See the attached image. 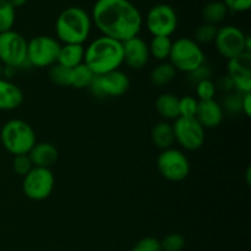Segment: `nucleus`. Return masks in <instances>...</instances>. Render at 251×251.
<instances>
[{
  "label": "nucleus",
  "mask_w": 251,
  "mask_h": 251,
  "mask_svg": "<svg viewBox=\"0 0 251 251\" xmlns=\"http://www.w3.org/2000/svg\"><path fill=\"white\" fill-rule=\"evenodd\" d=\"M91 19L102 36L122 43L139 36L144 22L140 10L130 0H97Z\"/></svg>",
  "instance_id": "f257e3e1"
},
{
  "label": "nucleus",
  "mask_w": 251,
  "mask_h": 251,
  "mask_svg": "<svg viewBox=\"0 0 251 251\" xmlns=\"http://www.w3.org/2000/svg\"><path fill=\"white\" fill-rule=\"evenodd\" d=\"M83 64L95 76L120 70L124 64L123 43L109 37H97L85 48Z\"/></svg>",
  "instance_id": "f03ea898"
},
{
  "label": "nucleus",
  "mask_w": 251,
  "mask_h": 251,
  "mask_svg": "<svg viewBox=\"0 0 251 251\" xmlns=\"http://www.w3.org/2000/svg\"><path fill=\"white\" fill-rule=\"evenodd\" d=\"M92 25L91 15L85 9L66 7L55 20L56 39L63 44H83L90 37Z\"/></svg>",
  "instance_id": "7ed1b4c3"
},
{
  "label": "nucleus",
  "mask_w": 251,
  "mask_h": 251,
  "mask_svg": "<svg viewBox=\"0 0 251 251\" xmlns=\"http://www.w3.org/2000/svg\"><path fill=\"white\" fill-rule=\"evenodd\" d=\"M0 142L12 156L28 154L36 145V131L27 122L10 119L0 129Z\"/></svg>",
  "instance_id": "20e7f679"
},
{
  "label": "nucleus",
  "mask_w": 251,
  "mask_h": 251,
  "mask_svg": "<svg viewBox=\"0 0 251 251\" xmlns=\"http://www.w3.org/2000/svg\"><path fill=\"white\" fill-rule=\"evenodd\" d=\"M168 60L176 71L188 75L189 73L206 63V56L200 44L196 43L193 38L181 37L172 43Z\"/></svg>",
  "instance_id": "39448f33"
},
{
  "label": "nucleus",
  "mask_w": 251,
  "mask_h": 251,
  "mask_svg": "<svg viewBox=\"0 0 251 251\" xmlns=\"http://www.w3.org/2000/svg\"><path fill=\"white\" fill-rule=\"evenodd\" d=\"M61 43L51 36H36L27 42V64L33 68H50L58 61Z\"/></svg>",
  "instance_id": "423d86ee"
},
{
  "label": "nucleus",
  "mask_w": 251,
  "mask_h": 251,
  "mask_svg": "<svg viewBox=\"0 0 251 251\" xmlns=\"http://www.w3.org/2000/svg\"><path fill=\"white\" fill-rule=\"evenodd\" d=\"M157 169L166 180L179 183L188 178L190 174V161L181 150L167 149L161 151L157 157Z\"/></svg>",
  "instance_id": "0eeeda50"
},
{
  "label": "nucleus",
  "mask_w": 251,
  "mask_h": 251,
  "mask_svg": "<svg viewBox=\"0 0 251 251\" xmlns=\"http://www.w3.org/2000/svg\"><path fill=\"white\" fill-rule=\"evenodd\" d=\"M27 42L19 32L7 31L0 33V63L12 69L24 68L27 64Z\"/></svg>",
  "instance_id": "6e6552de"
},
{
  "label": "nucleus",
  "mask_w": 251,
  "mask_h": 251,
  "mask_svg": "<svg viewBox=\"0 0 251 251\" xmlns=\"http://www.w3.org/2000/svg\"><path fill=\"white\" fill-rule=\"evenodd\" d=\"M55 186V176L49 168L33 167L22 180V191L32 201H44L51 195Z\"/></svg>",
  "instance_id": "1a4fd4ad"
},
{
  "label": "nucleus",
  "mask_w": 251,
  "mask_h": 251,
  "mask_svg": "<svg viewBox=\"0 0 251 251\" xmlns=\"http://www.w3.org/2000/svg\"><path fill=\"white\" fill-rule=\"evenodd\" d=\"M174 140L185 151H198L203 146L206 130L196 118L179 117L173 122Z\"/></svg>",
  "instance_id": "9d476101"
},
{
  "label": "nucleus",
  "mask_w": 251,
  "mask_h": 251,
  "mask_svg": "<svg viewBox=\"0 0 251 251\" xmlns=\"http://www.w3.org/2000/svg\"><path fill=\"white\" fill-rule=\"evenodd\" d=\"M145 24L152 37H171L178 27V15L171 5L157 4L149 10Z\"/></svg>",
  "instance_id": "9b49d317"
},
{
  "label": "nucleus",
  "mask_w": 251,
  "mask_h": 251,
  "mask_svg": "<svg viewBox=\"0 0 251 251\" xmlns=\"http://www.w3.org/2000/svg\"><path fill=\"white\" fill-rule=\"evenodd\" d=\"M129 87L130 80L126 74L122 70H115L95 76L88 88L95 97L104 100L120 97L127 92Z\"/></svg>",
  "instance_id": "f8f14e48"
},
{
  "label": "nucleus",
  "mask_w": 251,
  "mask_h": 251,
  "mask_svg": "<svg viewBox=\"0 0 251 251\" xmlns=\"http://www.w3.org/2000/svg\"><path fill=\"white\" fill-rule=\"evenodd\" d=\"M248 34H245L239 27L233 25H226L217 29V34L213 41L218 54L227 60L247 53L245 42Z\"/></svg>",
  "instance_id": "ddd939ff"
},
{
  "label": "nucleus",
  "mask_w": 251,
  "mask_h": 251,
  "mask_svg": "<svg viewBox=\"0 0 251 251\" xmlns=\"http://www.w3.org/2000/svg\"><path fill=\"white\" fill-rule=\"evenodd\" d=\"M227 76L234 86V91L242 93L251 92V54L243 53L229 59L227 64Z\"/></svg>",
  "instance_id": "4468645a"
},
{
  "label": "nucleus",
  "mask_w": 251,
  "mask_h": 251,
  "mask_svg": "<svg viewBox=\"0 0 251 251\" xmlns=\"http://www.w3.org/2000/svg\"><path fill=\"white\" fill-rule=\"evenodd\" d=\"M123 55L124 64L132 70H141L149 64L150 50L149 43L140 36L132 37L123 42Z\"/></svg>",
  "instance_id": "2eb2a0df"
},
{
  "label": "nucleus",
  "mask_w": 251,
  "mask_h": 251,
  "mask_svg": "<svg viewBox=\"0 0 251 251\" xmlns=\"http://www.w3.org/2000/svg\"><path fill=\"white\" fill-rule=\"evenodd\" d=\"M196 120L203 126V129H216L220 126L225 118L221 103L216 100H199Z\"/></svg>",
  "instance_id": "dca6fc26"
},
{
  "label": "nucleus",
  "mask_w": 251,
  "mask_h": 251,
  "mask_svg": "<svg viewBox=\"0 0 251 251\" xmlns=\"http://www.w3.org/2000/svg\"><path fill=\"white\" fill-rule=\"evenodd\" d=\"M25 96L21 88L12 81L0 78V112H11L21 107Z\"/></svg>",
  "instance_id": "f3484780"
},
{
  "label": "nucleus",
  "mask_w": 251,
  "mask_h": 251,
  "mask_svg": "<svg viewBox=\"0 0 251 251\" xmlns=\"http://www.w3.org/2000/svg\"><path fill=\"white\" fill-rule=\"evenodd\" d=\"M33 167L49 168L56 163L59 158L58 149L50 142H36L31 151L28 152Z\"/></svg>",
  "instance_id": "a211bd4d"
},
{
  "label": "nucleus",
  "mask_w": 251,
  "mask_h": 251,
  "mask_svg": "<svg viewBox=\"0 0 251 251\" xmlns=\"http://www.w3.org/2000/svg\"><path fill=\"white\" fill-rule=\"evenodd\" d=\"M154 109L166 122H174L179 114V98L173 93H161L154 100Z\"/></svg>",
  "instance_id": "6ab92c4d"
},
{
  "label": "nucleus",
  "mask_w": 251,
  "mask_h": 251,
  "mask_svg": "<svg viewBox=\"0 0 251 251\" xmlns=\"http://www.w3.org/2000/svg\"><path fill=\"white\" fill-rule=\"evenodd\" d=\"M151 140L154 146L161 151L173 147V144L176 142L173 125L166 120L156 123L151 130Z\"/></svg>",
  "instance_id": "aec40b11"
},
{
  "label": "nucleus",
  "mask_w": 251,
  "mask_h": 251,
  "mask_svg": "<svg viewBox=\"0 0 251 251\" xmlns=\"http://www.w3.org/2000/svg\"><path fill=\"white\" fill-rule=\"evenodd\" d=\"M85 47L83 44H61L56 63L65 68L74 69L83 63Z\"/></svg>",
  "instance_id": "412c9836"
},
{
  "label": "nucleus",
  "mask_w": 251,
  "mask_h": 251,
  "mask_svg": "<svg viewBox=\"0 0 251 251\" xmlns=\"http://www.w3.org/2000/svg\"><path fill=\"white\" fill-rule=\"evenodd\" d=\"M176 73L178 71L169 61H162L152 69L150 74V80L157 87H164L176 77Z\"/></svg>",
  "instance_id": "4be33fe9"
},
{
  "label": "nucleus",
  "mask_w": 251,
  "mask_h": 251,
  "mask_svg": "<svg viewBox=\"0 0 251 251\" xmlns=\"http://www.w3.org/2000/svg\"><path fill=\"white\" fill-rule=\"evenodd\" d=\"M172 43H173V41H172L171 37H152L151 42L149 43L150 55L158 60L159 63L167 61L171 55Z\"/></svg>",
  "instance_id": "5701e85b"
},
{
  "label": "nucleus",
  "mask_w": 251,
  "mask_h": 251,
  "mask_svg": "<svg viewBox=\"0 0 251 251\" xmlns=\"http://www.w3.org/2000/svg\"><path fill=\"white\" fill-rule=\"evenodd\" d=\"M228 14V9L225 2L220 0L210 1L203 6L202 9V19L205 24L217 25L226 19Z\"/></svg>",
  "instance_id": "b1692460"
},
{
  "label": "nucleus",
  "mask_w": 251,
  "mask_h": 251,
  "mask_svg": "<svg viewBox=\"0 0 251 251\" xmlns=\"http://www.w3.org/2000/svg\"><path fill=\"white\" fill-rule=\"evenodd\" d=\"M93 78H95V74L83 63L71 69V87L78 88V90L88 88L92 83Z\"/></svg>",
  "instance_id": "393cba45"
},
{
  "label": "nucleus",
  "mask_w": 251,
  "mask_h": 251,
  "mask_svg": "<svg viewBox=\"0 0 251 251\" xmlns=\"http://www.w3.org/2000/svg\"><path fill=\"white\" fill-rule=\"evenodd\" d=\"M16 21V9L9 0H0V33L11 31Z\"/></svg>",
  "instance_id": "a878e982"
},
{
  "label": "nucleus",
  "mask_w": 251,
  "mask_h": 251,
  "mask_svg": "<svg viewBox=\"0 0 251 251\" xmlns=\"http://www.w3.org/2000/svg\"><path fill=\"white\" fill-rule=\"evenodd\" d=\"M48 76L55 85L61 87H71V69L55 63L49 68Z\"/></svg>",
  "instance_id": "bb28decb"
},
{
  "label": "nucleus",
  "mask_w": 251,
  "mask_h": 251,
  "mask_svg": "<svg viewBox=\"0 0 251 251\" xmlns=\"http://www.w3.org/2000/svg\"><path fill=\"white\" fill-rule=\"evenodd\" d=\"M242 98L243 95L237 91L225 95L222 103H221L223 112L229 115L240 114L242 113Z\"/></svg>",
  "instance_id": "cd10ccee"
},
{
  "label": "nucleus",
  "mask_w": 251,
  "mask_h": 251,
  "mask_svg": "<svg viewBox=\"0 0 251 251\" xmlns=\"http://www.w3.org/2000/svg\"><path fill=\"white\" fill-rule=\"evenodd\" d=\"M217 26L210 24H202L196 28L194 41L198 44H210L215 41L217 34Z\"/></svg>",
  "instance_id": "c85d7f7f"
},
{
  "label": "nucleus",
  "mask_w": 251,
  "mask_h": 251,
  "mask_svg": "<svg viewBox=\"0 0 251 251\" xmlns=\"http://www.w3.org/2000/svg\"><path fill=\"white\" fill-rule=\"evenodd\" d=\"M195 97L198 98L199 100H215L216 93H217V90H216V85L211 78L208 80H203L201 82L196 83L195 85Z\"/></svg>",
  "instance_id": "c756f323"
},
{
  "label": "nucleus",
  "mask_w": 251,
  "mask_h": 251,
  "mask_svg": "<svg viewBox=\"0 0 251 251\" xmlns=\"http://www.w3.org/2000/svg\"><path fill=\"white\" fill-rule=\"evenodd\" d=\"M198 105L199 100L195 96H184L183 98H179V114L180 117L195 118Z\"/></svg>",
  "instance_id": "7c9ffc66"
},
{
  "label": "nucleus",
  "mask_w": 251,
  "mask_h": 251,
  "mask_svg": "<svg viewBox=\"0 0 251 251\" xmlns=\"http://www.w3.org/2000/svg\"><path fill=\"white\" fill-rule=\"evenodd\" d=\"M161 242L162 251H181L185 248V239L181 234L178 233H172L163 238Z\"/></svg>",
  "instance_id": "2f4dec72"
},
{
  "label": "nucleus",
  "mask_w": 251,
  "mask_h": 251,
  "mask_svg": "<svg viewBox=\"0 0 251 251\" xmlns=\"http://www.w3.org/2000/svg\"><path fill=\"white\" fill-rule=\"evenodd\" d=\"M33 168L31 158L28 154H20V156H14L12 159V169L17 176H25L31 169Z\"/></svg>",
  "instance_id": "473e14b6"
},
{
  "label": "nucleus",
  "mask_w": 251,
  "mask_h": 251,
  "mask_svg": "<svg viewBox=\"0 0 251 251\" xmlns=\"http://www.w3.org/2000/svg\"><path fill=\"white\" fill-rule=\"evenodd\" d=\"M130 251H162L161 242L154 237H145L140 239Z\"/></svg>",
  "instance_id": "72a5a7b5"
},
{
  "label": "nucleus",
  "mask_w": 251,
  "mask_h": 251,
  "mask_svg": "<svg viewBox=\"0 0 251 251\" xmlns=\"http://www.w3.org/2000/svg\"><path fill=\"white\" fill-rule=\"evenodd\" d=\"M211 76H212V70H211L210 66L205 63L203 65L199 66L198 69H195V70H193L191 73H189L188 80L190 83L196 85V83L201 82V81L208 80V78H211Z\"/></svg>",
  "instance_id": "f704fd0d"
},
{
  "label": "nucleus",
  "mask_w": 251,
  "mask_h": 251,
  "mask_svg": "<svg viewBox=\"0 0 251 251\" xmlns=\"http://www.w3.org/2000/svg\"><path fill=\"white\" fill-rule=\"evenodd\" d=\"M228 11L244 12L251 7V0H223Z\"/></svg>",
  "instance_id": "c9c22d12"
},
{
  "label": "nucleus",
  "mask_w": 251,
  "mask_h": 251,
  "mask_svg": "<svg viewBox=\"0 0 251 251\" xmlns=\"http://www.w3.org/2000/svg\"><path fill=\"white\" fill-rule=\"evenodd\" d=\"M215 85H216V90H217V92L220 91V92H223L225 95L234 91L233 82L230 81V78L228 77L227 75H226L223 78H221V80H218L217 82H215Z\"/></svg>",
  "instance_id": "e433bc0d"
},
{
  "label": "nucleus",
  "mask_w": 251,
  "mask_h": 251,
  "mask_svg": "<svg viewBox=\"0 0 251 251\" xmlns=\"http://www.w3.org/2000/svg\"><path fill=\"white\" fill-rule=\"evenodd\" d=\"M242 114L249 118L251 114V92L244 93L242 98Z\"/></svg>",
  "instance_id": "4c0bfd02"
},
{
  "label": "nucleus",
  "mask_w": 251,
  "mask_h": 251,
  "mask_svg": "<svg viewBox=\"0 0 251 251\" xmlns=\"http://www.w3.org/2000/svg\"><path fill=\"white\" fill-rule=\"evenodd\" d=\"M27 1H28V0H9V2L15 7V9L24 6Z\"/></svg>",
  "instance_id": "58836bf2"
},
{
  "label": "nucleus",
  "mask_w": 251,
  "mask_h": 251,
  "mask_svg": "<svg viewBox=\"0 0 251 251\" xmlns=\"http://www.w3.org/2000/svg\"><path fill=\"white\" fill-rule=\"evenodd\" d=\"M250 173H251V169H250V167H249V168L247 169V174H245V176H247V184H248V186H249L250 183H251V181H250V176H251Z\"/></svg>",
  "instance_id": "ea45409f"
},
{
  "label": "nucleus",
  "mask_w": 251,
  "mask_h": 251,
  "mask_svg": "<svg viewBox=\"0 0 251 251\" xmlns=\"http://www.w3.org/2000/svg\"><path fill=\"white\" fill-rule=\"evenodd\" d=\"M0 78H2V65L0 63Z\"/></svg>",
  "instance_id": "a19ab883"
}]
</instances>
